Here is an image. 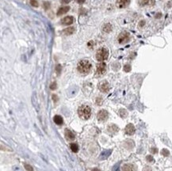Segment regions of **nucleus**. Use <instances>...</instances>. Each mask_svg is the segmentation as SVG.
<instances>
[{
    "instance_id": "nucleus-1",
    "label": "nucleus",
    "mask_w": 172,
    "mask_h": 171,
    "mask_svg": "<svg viewBox=\"0 0 172 171\" xmlns=\"http://www.w3.org/2000/svg\"><path fill=\"white\" fill-rule=\"evenodd\" d=\"M92 65L88 60L83 59L81 60V61L78 63V66H77V69L79 73L83 74V75H86V74H88L90 70H91Z\"/></svg>"
},
{
    "instance_id": "nucleus-2",
    "label": "nucleus",
    "mask_w": 172,
    "mask_h": 171,
    "mask_svg": "<svg viewBox=\"0 0 172 171\" xmlns=\"http://www.w3.org/2000/svg\"><path fill=\"white\" fill-rule=\"evenodd\" d=\"M78 114L80 118H82L83 120H87L91 115V109L88 105H83L79 108Z\"/></svg>"
},
{
    "instance_id": "nucleus-3",
    "label": "nucleus",
    "mask_w": 172,
    "mask_h": 171,
    "mask_svg": "<svg viewBox=\"0 0 172 171\" xmlns=\"http://www.w3.org/2000/svg\"><path fill=\"white\" fill-rule=\"evenodd\" d=\"M109 57V52H108L107 48H101L100 49L98 50L96 53V59L98 61L102 62L105 61Z\"/></svg>"
},
{
    "instance_id": "nucleus-4",
    "label": "nucleus",
    "mask_w": 172,
    "mask_h": 171,
    "mask_svg": "<svg viewBox=\"0 0 172 171\" xmlns=\"http://www.w3.org/2000/svg\"><path fill=\"white\" fill-rule=\"evenodd\" d=\"M129 40H130V34L127 32L121 33L118 36V38H117V41H118L120 44H125L127 42H129Z\"/></svg>"
},
{
    "instance_id": "nucleus-5",
    "label": "nucleus",
    "mask_w": 172,
    "mask_h": 171,
    "mask_svg": "<svg viewBox=\"0 0 172 171\" xmlns=\"http://www.w3.org/2000/svg\"><path fill=\"white\" fill-rule=\"evenodd\" d=\"M106 71V65L105 63H100L97 65V70H96V75L97 76H102Z\"/></svg>"
},
{
    "instance_id": "nucleus-6",
    "label": "nucleus",
    "mask_w": 172,
    "mask_h": 171,
    "mask_svg": "<svg viewBox=\"0 0 172 171\" xmlns=\"http://www.w3.org/2000/svg\"><path fill=\"white\" fill-rule=\"evenodd\" d=\"M108 116H109V114H108V112L106 111V110H100V111L98 113L97 115V118L99 121H105L108 119Z\"/></svg>"
},
{
    "instance_id": "nucleus-7",
    "label": "nucleus",
    "mask_w": 172,
    "mask_h": 171,
    "mask_svg": "<svg viewBox=\"0 0 172 171\" xmlns=\"http://www.w3.org/2000/svg\"><path fill=\"white\" fill-rule=\"evenodd\" d=\"M98 89L102 93H107L110 90V85L106 81H102L98 84Z\"/></svg>"
},
{
    "instance_id": "nucleus-8",
    "label": "nucleus",
    "mask_w": 172,
    "mask_h": 171,
    "mask_svg": "<svg viewBox=\"0 0 172 171\" xmlns=\"http://www.w3.org/2000/svg\"><path fill=\"white\" fill-rule=\"evenodd\" d=\"M129 0H117L116 5L118 8H124L129 4Z\"/></svg>"
},
{
    "instance_id": "nucleus-9",
    "label": "nucleus",
    "mask_w": 172,
    "mask_h": 171,
    "mask_svg": "<svg viewBox=\"0 0 172 171\" xmlns=\"http://www.w3.org/2000/svg\"><path fill=\"white\" fill-rule=\"evenodd\" d=\"M73 22H74V18L72 16H67L61 20V23L63 25H71V24H72Z\"/></svg>"
},
{
    "instance_id": "nucleus-10",
    "label": "nucleus",
    "mask_w": 172,
    "mask_h": 171,
    "mask_svg": "<svg viewBox=\"0 0 172 171\" xmlns=\"http://www.w3.org/2000/svg\"><path fill=\"white\" fill-rule=\"evenodd\" d=\"M125 133L127 135H133L135 133V127L132 124H129L126 127H125Z\"/></svg>"
},
{
    "instance_id": "nucleus-11",
    "label": "nucleus",
    "mask_w": 172,
    "mask_h": 171,
    "mask_svg": "<svg viewBox=\"0 0 172 171\" xmlns=\"http://www.w3.org/2000/svg\"><path fill=\"white\" fill-rule=\"evenodd\" d=\"M65 138L67 140H70V141H72V140L75 139V136H74L73 132L71 130L66 129L65 130Z\"/></svg>"
},
{
    "instance_id": "nucleus-12",
    "label": "nucleus",
    "mask_w": 172,
    "mask_h": 171,
    "mask_svg": "<svg viewBox=\"0 0 172 171\" xmlns=\"http://www.w3.org/2000/svg\"><path fill=\"white\" fill-rule=\"evenodd\" d=\"M69 10H70V7H69L68 6H62V7H60L58 10V11H57V16H60V15H63V14H66V13Z\"/></svg>"
},
{
    "instance_id": "nucleus-13",
    "label": "nucleus",
    "mask_w": 172,
    "mask_h": 171,
    "mask_svg": "<svg viewBox=\"0 0 172 171\" xmlns=\"http://www.w3.org/2000/svg\"><path fill=\"white\" fill-rule=\"evenodd\" d=\"M123 171H136V167H135L132 164H126L124 165L122 167Z\"/></svg>"
},
{
    "instance_id": "nucleus-14",
    "label": "nucleus",
    "mask_w": 172,
    "mask_h": 171,
    "mask_svg": "<svg viewBox=\"0 0 172 171\" xmlns=\"http://www.w3.org/2000/svg\"><path fill=\"white\" fill-rule=\"evenodd\" d=\"M155 2V0H140V4L141 6H153Z\"/></svg>"
},
{
    "instance_id": "nucleus-15",
    "label": "nucleus",
    "mask_w": 172,
    "mask_h": 171,
    "mask_svg": "<svg viewBox=\"0 0 172 171\" xmlns=\"http://www.w3.org/2000/svg\"><path fill=\"white\" fill-rule=\"evenodd\" d=\"M53 120H54V122H55L56 125H61L62 124H63V118L60 116L59 115H56L53 117Z\"/></svg>"
},
{
    "instance_id": "nucleus-16",
    "label": "nucleus",
    "mask_w": 172,
    "mask_h": 171,
    "mask_svg": "<svg viewBox=\"0 0 172 171\" xmlns=\"http://www.w3.org/2000/svg\"><path fill=\"white\" fill-rule=\"evenodd\" d=\"M108 131L111 133H115L118 131V127L115 125H110L108 126Z\"/></svg>"
},
{
    "instance_id": "nucleus-17",
    "label": "nucleus",
    "mask_w": 172,
    "mask_h": 171,
    "mask_svg": "<svg viewBox=\"0 0 172 171\" xmlns=\"http://www.w3.org/2000/svg\"><path fill=\"white\" fill-rule=\"evenodd\" d=\"M75 32V28L74 27H69V28H67L65 29H63V34L65 35H72V33Z\"/></svg>"
},
{
    "instance_id": "nucleus-18",
    "label": "nucleus",
    "mask_w": 172,
    "mask_h": 171,
    "mask_svg": "<svg viewBox=\"0 0 172 171\" xmlns=\"http://www.w3.org/2000/svg\"><path fill=\"white\" fill-rule=\"evenodd\" d=\"M112 29H113L112 25L110 24V23H107V24L104 25L103 28H102V30H103L104 32H106V33H110V32H111Z\"/></svg>"
},
{
    "instance_id": "nucleus-19",
    "label": "nucleus",
    "mask_w": 172,
    "mask_h": 171,
    "mask_svg": "<svg viewBox=\"0 0 172 171\" xmlns=\"http://www.w3.org/2000/svg\"><path fill=\"white\" fill-rule=\"evenodd\" d=\"M70 148L74 153H77L79 151V146L77 145L76 143H71L70 144Z\"/></svg>"
},
{
    "instance_id": "nucleus-20",
    "label": "nucleus",
    "mask_w": 172,
    "mask_h": 171,
    "mask_svg": "<svg viewBox=\"0 0 172 171\" xmlns=\"http://www.w3.org/2000/svg\"><path fill=\"white\" fill-rule=\"evenodd\" d=\"M119 115L122 117V118H124V117H126L127 115H128V113L125 109H121L119 110Z\"/></svg>"
},
{
    "instance_id": "nucleus-21",
    "label": "nucleus",
    "mask_w": 172,
    "mask_h": 171,
    "mask_svg": "<svg viewBox=\"0 0 172 171\" xmlns=\"http://www.w3.org/2000/svg\"><path fill=\"white\" fill-rule=\"evenodd\" d=\"M30 4H31L33 6H35V7H37L39 6L38 2L36 1V0H30Z\"/></svg>"
},
{
    "instance_id": "nucleus-22",
    "label": "nucleus",
    "mask_w": 172,
    "mask_h": 171,
    "mask_svg": "<svg viewBox=\"0 0 172 171\" xmlns=\"http://www.w3.org/2000/svg\"><path fill=\"white\" fill-rule=\"evenodd\" d=\"M124 71L125 72H129L131 71V66L129 64H126L124 67Z\"/></svg>"
},
{
    "instance_id": "nucleus-23",
    "label": "nucleus",
    "mask_w": 172,
    "mask_h": 171,
    "mask_svg": "<svg viewBox=\"0 0 172 171\" xmlns=\"http://www.w3.org/2000/svg\"><path fill=\"white\" fill-rule=\"evenodd\" d=\"M43 6H44V8H45V10H49V7H50V2H44Z\"/></svg>"
},
{
    "instance_id": "nucleus-24",
    "label": "nucleus",
    "mask_w": 172,
    "mask_h": 171,
    "mask_svg": "<svg viewBox=\"0 0 172 171\" xmlns=\"http://www.w3.org/2000/svg\"><path fill=\"white\" fill-rule=\"evenodd\" d=\"M25 168L27 171H33V169L31 166L28 165V164H25Z\"/></svg>"
},
{
    "instance_id": "nucleus-25",
    "label": "nucleus",
    "mask_w": 172,
    "mask_h": 171,
    "mask_svg": "<svg viewBox=\"0 0 172 171\" xmlns=\"http://www.w3.org/2000/svg\"><path fill=\"white\" fill-rule=\"evenodd\" d=\"M162 155H164V156H168L169 155V150H167V149L162 150Z\"/></svg>"
},
{
    "instance_id": "nucleus-26",
    "label": "nucleus",
    "mask_w": 172,
    "mask_h": 171,
    "mask_svg": "<svg viewBox=\"0 0 172 171\" xmlns=\"http://www.w3.org/2000/svg\"><path fill=\"white\" fill-rule=\"evenodd\" d=\"M96 103H97V105H102V98H97Z\"/></svg>"
},
{
    "instance_id": "nucleus-27",
    "label": "nucleus",
    "mask_w": 172,
    "mask_h": 171,
    "mask_svg": "<svg viewBox=\"0 0 172 171\" xmlns=\"http://www.w3.org/2000/svg\"><path fill=\"white\" fill-rule=\"evenodd\" d=\"M56 72H57V74H60V71H61V66H60V64H58V65L56 66Z\"/></svg>"
},
{
    "instance_id": "nucleus-28",
    "label": "nucleus",
    "mask_w": 172,
    "mask_h": 171,
    "mask_svg": "<svg viewBox=\"0 0 172 171\" xmlns=\"http://www.w3.org/2000/svg\"><path fill=\"white\" fill-rule=\"evenodd\" d=\"M146 159H147V162H153V161H154V160H153V158L151 157V155H147Z\"/></svg>"
},
{
    "instance_id": "nucleus-29",
    "label": "nucleus",
    "mask_w": 172,
    "mask_h": 171,
    "mask_svg": "<svg viewBox=\"0 0 172 171\" xmlns=\"http://www.w3.org/2000/svg\"><path fill=\"white\" fill-rule=\"evenodd\" d=\"M50 88H51V90H55L56 88V83L52 82V84L50 86Z\"/></svg>"
},
{
    "instance_id": "nucleus-30",
    "label": "nucleus",
    "mask_w": 172,
    "mask_h": 171,
    "mask_svg": "<svg viewBox=\"0 0 172 171\" xmlns=\"http://www.w3.org/2000/svg\"><path fill=\"white\" fill-rule=\"evenodd\" d=\"M52 99H53L54 102H56L57 101H58V97H57L56 95H55V94H53V95H52Z\"/></svg>"
},
{
    "instance_id": "nucleus-31",
    "label": "nucleus",
    "mask_w": 172,
    "mask_h": 171,
    "mask_svg": "<svg viewBox=\"0 0 172 171\" xmlns=\"http://www.w3.org/2000/svg\"><path fill=\"white\" fill-rule=\"evenodd\" d=\"M70 2V0H61V2L63 4H67Z\"/></svg>"
},
{
    "instance_id": "nucleus-32",
    "label": "nucleus",
    "mask_w": 172,
    "mask_h": 171,
    "mask_svg": "<svg viewBox=\"0 0 172 171\" xmlns=\"http://www.w3.org/2000/svg\"><path fill=\"white\" fill-rule=\"evenodd\" d=\"M91 45L94 46V42H93V41H90V42L88 43V47H89V48H92Z\"/></svg>"
},
{
    "instance_id": "nucleus-33",
    "label": "nucleus",
    "mask_w": 172,
    "mask_h": 171,
    "mask_svg": "<svg viewBox=\"0 0 172 171\" xmlns=\"http://www.w3.org/2000/svg\"><path fill=\"white\" fill-rule=\"evenodd\" d=\"M76 1H77V2H78V3H79V4H82V3L85 2L86 0H76Z\"/></svg>"
},
{
    "instance_id": "nucleus-34",
    "label": "nucleus",
    "mask_w": 172,
    "mask_h": 171,
    "mask_svg": "<svg viewBox=\"0 0 172 171\" xmlns=\"http://www.w3.org/2000/svg\"><path fill=\"white\" fill-rule=\"evenodd\" d=\"M151 151L152 152L153 154H156V153L157 152V149H156V148H151Z\"/></svg>"
},
{
    "instance_id": "nucleus-35",
    "label": "nucleus",
    "mask_w": 172,
    "mask_h": 171,
    "mask_svg": "<svg viewBox=\"0 0 172 171\" xmlns=\"http://www.w3.org/2000/svg\"><path fill=\"white\" fill-rule=\"evenodd\" d=\"M144 23H145V22L144 21H141L140 22V26H143V25H144Z\"/></svg>"
},
{
    "instance_id": "nucleus-36",
    "label": "nucleus",
    "mask_w": 172,
    "mask_h": 171,
    "mask_svg": "<svg viewBox=\"0 0 172 171\" xmlns=\"http://www.w3.org/2000/svg\"><path fill=\"white\" fill-rule=\"evenodd\" d=\"M93 171H99V170H98V169H94V170Z\"/></svg>"
}]
</instances>
